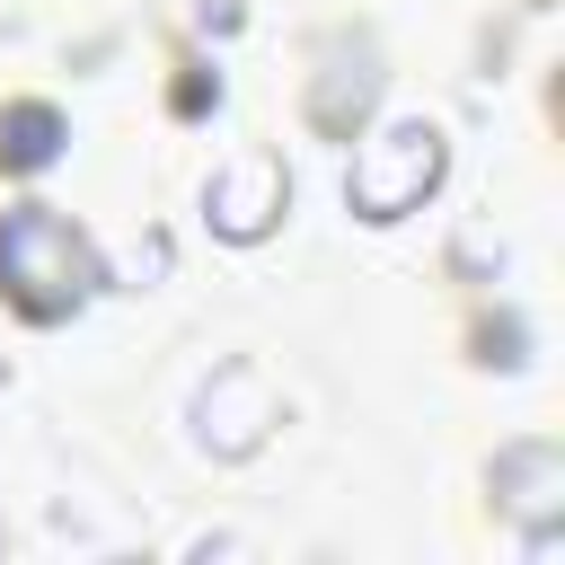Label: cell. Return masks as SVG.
Returning <instances> with one entry per match:
<instances>
[{"label": "cell", "mask_w": 565, "mask_h": 565, "mask_svg": "<svg viewBox=\"0 0 565 565\" xmlns=\"http://www.w3.org/2000/svg\"><path fill=\"white\" fill-rule=\"evenodd\" d=\"M88 282H97V256H88V238H79L62 212L18 203V212L0 221V291H9L26 318H71V309L88 300Z\"/></svg>", "instance_id": "cell-1"}, {"label": "cell", "mask_w": 565, "mask_h": 565, "mask_svg": "<svg viewBox=\"0 0 565 565\" xmlns=\"http://www.w3.org/2000/svg\"><path fill=\"white\" fill-rule=\"evenodd\" d=\"M441 159H450L441 124H433V115H397L388 132H371V141H362V159H353L344 194H353V212H362V221H406V212L441 185Z\"/></svg>", "instance_id": "cell-2"}, {"label": "cell", "mask_w": 565, "mask_h": 565, "mask_svg": "<svg viewBox=\"0 0 565 565\" xmlns=\"http://www.w3.org/2000/svg\"><path fill=\"white\" fill-rule=\"evenodd\" d=\"M194 415H203V450H212V459H247V450H265V433L282 424V397H274V380H265L256 362H221L212 388L194 397Z\"/></svg>", "instance_id": "cell-3"}, {"label": "cell", "mask_w": 565, "mask_h": 565, "mask_svg": "<svg viewBox=\"0 0 565 565\" xmlns=\"http://www.w3.org/2000/svg\"><path fill=\"white\" fill-rule=\"evenodd\" d=\"M282 203H291V177H282V159L274 150H238L230 168H212V185H203V212H212V230L221 238H265L274 221H282Z\"/></svg>", "instance_id": "cell-4"}, {"label": "cell", "mask_w": 565, "mask_h": 565, "mask_svg": "<svg viewBox=\"0 0 565 565\" xmlns=\"http://www.w3.org/2000/svg\"><path fill=\"white\" fill-rule=\"evenodd\" d=\"M494 494H503V512H521L539 539V556H547V521L565 512V450L556 441H521V450H503L494 459Z\"/></svg>", "instance_id": "cell-5"}, {"label": "cell", "mask_w": 565, "mask_h": 565, "mask_svg": "<svg viewBox=\"0 0 565 565\" xmlns=\"http://www.w3.org/2000/svg\"><path fill=\"white\" fill-rule=\"evenodd\" d=\"M371 97H380V71H371V53L335 44V53H327V71L309 79V124H318L327 141H353V124L371 115Z\"/></svg>", "instance_id": "cell-6"}, {"label": "cell", "mask_w": 565, "mask_h": 565, "mask_svg": "<svg viewBox=\"0 0 565 565\" xmlns=\"http://www.w3.org/2000/svg\"><path fill=\"white\" fill-rule=\"evenodd\" d=\"M53 150H62V115L35 106V97H18V106L0 115V168H44Z\"/></svg>", "instance_id": "cell-7"}, {"label": "cell", "mask_w": 565, "mask_h": 565, "mask_svg": "<svg viewBox=\"0 0 565 565\" xmlns=\"http://www.w3.org/2000/svg\"><path fill=\"white\" fill-rule=\"evenodd\" d=\"M212 97H221V79H212V71H185V79H177V115H203Z\"/></svg>", "instance_id": "cell-8"}]
</instances>
